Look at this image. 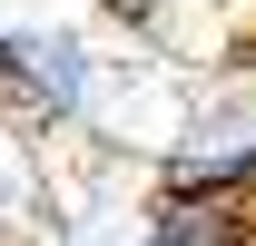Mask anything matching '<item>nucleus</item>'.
I'll return each mask as SVG.
<instances>
[{"label": "nucleus", "mask_w": 256, "mask_h": 246, "mask_svg": "<svg viewBox=\"0 0 256 246\" xmlns=\"http://www.w3.org/2000/svg\"><path fill=\"white\" fill-rule=\"evenodd\" d=\"M98 108V50L50 20H10L0 30V118L20 128H79Z\"/></svg>", "instance_id": "1"}, {"label": "nucleus", "mask_w": 256, "mask_h": 246, "mask_svg": "<svg viewBox=\"0 0 256 246\" xmlns=\"http://www.w3.org/2000/svg\"><path fill=\"white\" fill-rule=\"evenodd\" d=\"M98 10H108L118 30H168V20H178L188 0H98Z\"/></svg>", "instance_id": "3"}, {"label": "nucleus", "mask_w": 256, "mask_h": 246, "mask_svg": "<svg viewBox=\"0 0 256 246\" xmlns=\"http://www.w3.org/2000/svg\"><path fill=\"white\" fill-rule=\"evenodd\" d=\"M246 246H256V236H246Z\"/></svg>", "instance_id": "5"}, {"label": "nucleus", "mask_w": 256, "mask_h": 246, "mask_svg": "<svg viewBox=\"0 0 256 246\" xmlns=\"http://www.w3.org/2000/svg\"><path fill=\"white\" fill-rule=\"evenodd\" d=\"M256 207L236 187H158L148 216H138V246H246Z\"/></svg>", "instance_id": "2"}, {"label": "nucleus", "mask_w": 256, "mask_h": 246, "mask_svg": "<svg viewBox=\"0 0 256 246\" xmlns=\"http://www.w3.org/2000/svg\"><path fill=\"white\" fill-rule=\"evenodd\" d=\"M246 207H256V178H246Z\"/></svg>", "instance_id": "4"}]
</instances>
